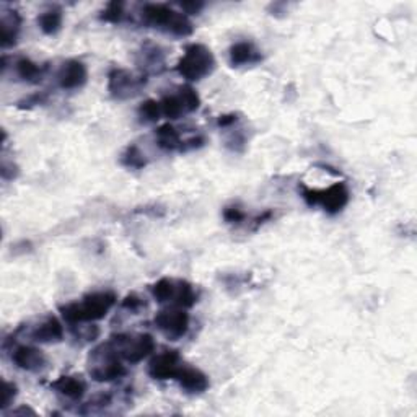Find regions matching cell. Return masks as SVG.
<instances>
[{
	"instance_id": "obj_1",
	"label": "cell",
	"mask_w": 417,
	"mask_h": 417,
	"mask_svg": "<svg viewBox=\"0 0 417 417\" xmlns=\"http://www.w3.org/2000/svg\"><path fill=\"white\" fill-rule=\"evenodd\" d=\"M116 293L110 291L93 292L82 298V302H72L61 307V315L68 325H83L103 320L108 312L115 307Z\"/></svg>"
},
{
	"instance_id": "obj_2",
	"label": "cell",
	"mask_w": 417,
	"mask_h": 417,
	"mask_svg": "<svg viewBox=\"0 0 417 417\" xmlns=\"http://www.w3.org/2000/svg\"><path fill=\"white\" fill-rule=\"evenodd\" d=\"M142 18L150 27L160 28L175 36H189L194 31L189 18L166 3H145L142 7Z\"/></svg>"
},
{
	"instance_id": "obj_3",
	"label": "cell",
	"mask_w": 417,
	"mask_h": 417,
	"mask_svg": "<svg viewBox=\"0 0 417 417\" xmlns=\"http://www.w3.org/2000/svg\"><path fill=\"white\" fill-rule=\"evenodd\" d=\"M215 68V57L204 44L193 43L184 49L183 57L176 64V72L189 82H198L210 75Z\"/></svg>"
},
{
	"instance_id": "obj_4",
	"label": "cell",
	"mask_w": 417,
	"mask_h": 417,
	"mask_svg": "<svg viewBox=\"0 0 417 417\" xmlns=\"http://www.w3.org/2000/svg\"><path fill=\"white\" fill-rule=\"evenodd\" d=\"M90 364V376L95 381H112L126 376L127 369L122 364V359L116 354L110 342L98 346L93 349L88 359Z\"/></svg>"
},
{
	"instance_id": "obj_5",
	"label": "cell",
	"mask_w": 417,
	"mask_h": 417,
	"mask_svg": "<svg viewBox=\"0 0 417 417\" xmlns=\"http://www.w3.org/2000/svg\"><path fill=\"white\" fill-rule=\"evenodd\" d=\"M150 292L159 303H171L173 307L191 308L198 302V293L186 281L163 277L150 287Z\"/></svg>"
},
{
	"instance_id": "obj_6",
	"label": "cell",
	"mask_w": 417,
	"mask_h": 417,
	"mask_svg": "<svg viewBox=\"0 0 417 417\" xmlns=\"http://www.w3.org/2000/svg\"><path fill=\"white\" fill-rule=\"evenodd\" d=\"M110 344L122 360L139 364L155 349V341L150 335H115Z\"/></svg>"
},
{
	"instance_id": "obj_7",
	"label": "cell",
	"mask_w": 417,
	"mask_h": 417,
	"mask_svg": "<svg viewBox=\"0 0 417 417\" xmlns=\"http://www.w3.org/2000/svg\"><path fill=\"white\" fill-rule=\"evenodd\" d=\"M302 198L308 205H321L328 214H337L349 203V189L344 183H336L328 189H310L302 186Z\"/></svg>"
},
{
	"instance_id": "obj_8",
	"label": "cell",
	"mask_w": 417,
	"mask_h": 417,
	"mask_svg": "<svg viewBox=\"0 0 417 417\" xmlns=\"http://www.w3.org/2000/svg\"><path fill=\"white\" fill-rule=\"evenodd\" d=\"M147 83V75H136L126 68H112L108 75V92L116 100L136 96Z\"/></svg>"
},
{
	"instance_id": "obj_9",
	"label": "cell",
	"mask_w": 417,
	"mask_h": 417,
	"mask_svg": "<svg viewBox=\"0 0 417 417\" xmlns=\"http://www.w3.org/2000/svg\"><path fill=\"white\" fill-rule=\"evenodd\" d=\"M155 326L168 337V339H181L189 330V315L184 308L171 307L161 310L154 318Z\"/></svg>"
},
{
	"instance_id": "obj_10",
	"label": "cell",
	"mask_w": 417,
	"mask_h": 417,
	"mask_svg": "<svg viewBox=\"0 0 417 417\" xmlns=\"http://www.w3.org/2000/svg\"><path fill=\"white\" fill-rule=\"evenodd\" d=\"M180 367L181 364L178 351H165L150 360L149 375L155 380H175Z\"/></svg>"
},
{
	"instance_id": "obj_11",
	"label": "cell",
	"mask_w": 417,
	"mask_h": 417,
	"mask_svg": "<svg viewBox=\"0 0 417 417\" xmlns=\"http://www.w3.org/2000/svg\"><path fill=\"white\" fill-rule=\"evenodd\" d=\"M87 66L82 61H75V59L64 62L61 71L57 73L59 87L64 88V90H77V88H82L87 83Z\"/></svg>"
},
{
	"instance_id": "obj_12",
	"label": "cell",
	"mask_w": 417,
	"mask_h": 417,
	"mask_svg": "<svg viewBox=\"0 0 417 417\" xmlns=\"http://www.w3.org/2000/svg\"><path fill=\"white\" fill-rule=\"evenodd\" d=\"M175 380L181 385V388L188 391V393H204L209 388V379L204 372H200L196 367L181 365Z\"/></svg>"
},
{
	"instance_id": "obj_13",
	"label": "cell",
	"mask_w": 417,
	"mask_h": 417,
	"mask_svg": "<svg viewBox=\"0 0 417 417\" xmlns=\"http://www.w3.org/2000/svg\"><path fill=\"white\" fill-rule=\"evenodd\" d=\"M12 360L18 369L27 372H38L46 365V356L39 349H36V347L31 346H18L17 349L13 351Z\"/></svg>"
},
{
	"instance_id": "obj_14",
	"label": "cell",
	"mask_w": 417,
	"mask_h": 417,
	"mask_svg": "<svg viewBox=\"0 0 417 417\" xmlns=\"http://www.w3.org/2000/svg\"><path fill=\"white\" fill-rule=\"evenodd\" d=\"M31 339L43 344H52L64 339V326L56 316L49 315L31 331Z\"/></svg>"
},
{
	"instance_id": "obj_15",
	"label": "cell",
	"mask_w": 417,
	"mask_h": 417,
	"mask_svg": "<svg viewBox=\"0 0 417 417\" xmlns=\"http://www.w3.org/2000/svg\"><path fill=\"white\" fill-rule=\"evenodd\" d=\"M261 52L248 41L237 43L230 47V64H232L233 67L247 66V64H256L261 61Z\"/></svg>"
},
{
	"instance_id": "obj_16",
	"label": "cell",
	"mask_w": 417,
	"mask_h": 417,
	"mask_svg": "<svg viewBox=\"0 0 417 417\" xmlns=\"http://www.w3.org/2000/svg\"><path fill=\"white\" fill-rule=\"evenodd\" d=\"M20 24H22V18H20L18 12L10 10V12H3L2 18H0V29H2V47H10L17 43Z\"/></svg>"
},
{
	"instance_id": "obj_17",
	"label": "cell",
	"mask_w": 417,
	"mask_h": 417,
	"mask_svg": "<svg viewBox=\"0 0 417 417\" xmlns=\"http://www.w3.org/2000/svg\"><path fill=\"white\" fill-rule=\"evenodd\" d=\"M51 388L68 400H80L85 395L87 385L78 376H61V379L52 381Z\"/></svg>"
},
{
	"instance_id": "obj_18",
	"label": "cell",
	"mask_w": 417,
	"mask_h": 417,
	"mask_svg": "<svg viewBox=\"0 0 417 417\" xmlns=\"http://www.w3.org/2000/svg\"><path fill=\"white\" fill-rule=\"evenodd\" d=\"M156 144H159L160 149L173 152V150H181V145H183V140H181L180 132L176 131L175 126L168 124L160 126L156 129Z\"/></svg>"
},
{
	"instance_id": "obj_19",
	"label": "cell",
	"mask_w": 417,
	"mask_h": 417,
	"mask_svg": "<svg viewBox=\"0 0 417 417\" xmlns=\"http://www.w3.org/2000/svg\"><path fill=\"white\" fill-rule=\"evenodd\" d=\"M15 68H17L18 77L22 78V80L33 82V83L41 80L44 71H46V67L38 66L36 62H33L31 59H28V57L18 59L17 64H15Z\"/></svg>"
},
{
	"instance_id": "obj_20",
	"label": "cell",
	"mask_w": 417,
	"mask_h": 417,
	"mask_svg": "<svg viewBox=\"0 0 417 417\" xmlns=\"http://www.w3.org/2000/svg\"><path fill=\"white\" fill-rule=\"evenodd\" d=\"M39 29L44 34H56L62 27V10L49 8L38 17Z\"/></svg>"
},
{
	"instance_id": "obj_21",
	"label": "cell",
	"mask_w": 417,
	"mask_h": 417,
	"mask_svg": "<svg viewBox=\"0 0 417 417\" xmlns=\"http://www.w3.org/2000/svg\"><path fill=\"white\" fill-rule=\"evenodd\" d=\"M160 106H161V112H163V116L168 117V119H180L183 115H188V111H186L184 103H183V100H181L180 93H176V95H166L161 98Z\"/></svg>"
},
{
	"instance_id": "obj_22",
	"label": "cell",
	"mask_w": 417,
	"mask_h": 417,
	"mask_svg": "<svg viewBox=\"0 0 417 417\" xmlns=\"http://www.w3.org/2000/svg\"><path fill=\"white\" fill-rule=\"evenodd\" d=\"M142 64H144L145 68L152 67L154 71L159 72V67H163V54H161L159 46H152V44H147L142 49ZM142 66V68H144Z\"/></svg>"
},
{
	"instance_id": "obj_23",
	"label": "cell",
	"mask_w": 417,
	"mask_h": 417,
	"mask_svg": "<svg viewBox=\"0 0 417 417\" xmlns=\"http://www.w3.org/2000/svg\"><path fill=\"white\" fill-rule=\"evenodd\" d=\"M144 154L139 150V147L137 145H129L126 149L124 154H122L121 156V161L122 165L127 166V168H136V170H140L144 168V166L147 165V161L144 159Z\"/></svg>"
},
{
	"instance_id": "obj_24",
	"label": "cell",
	"mask_w": 417,
	"mask_h": 417,
	"mask_svg": "<svg viewBox=\"0 0 417 417\" xmlns=\"http://www.w3.org/2000/svg\"><path fill=\"white\" fill-rule=\"evenodd\" d=\"M137 112H139V117L144 122H156L161 116H163V112H161L160 101H156V100H145L139 106V111Z\"/></svg>"
},
{
	"instance_id": "obj_25",
	"label": "cell",
	"mask_w": 417,
	"mask_h": 417,
	"mask_svg": "<svg viewBox=\"0 0 417 417\" xmlns=\"http://www.w3.org/2000/svg\"><path fill=\"white\" fill-rule=\"evenodd\" d=\"M178 93L181 96V100L184 103V108L188 112H194L196 110H199L200 106V98L198 93H196L194 88L191 87H180Z\"/></svg>"
},
{
	"instance_id": "obj_26",
	"label": "cell",
	"mask_w": 417,
	"mask_h": 417,
	"mask_svg": "<svg viewBox=\"0 0 417 417\" xmlns=\"http://www.w3.org/2000/svg\"><path fill=\"white\" fill-rule=\"evenodd\" d=\"M122 13H124V3L112 0L106 5V8L103 10L101 20H105L108 23H119L122 20Z\"/></svg>"
},
{
	"instance_id": "obj_27",
	"label": "cell",
	"mask_w": 417,
	"mask_h": 417,
	"mask_svg": "<svg viewBox=\"0 0 417 417\" xmlns=\"http://www.w3.org/2000/svg\"><path fill=\"white\" fill-rule=\"evenodd\" d=\"M15 396H17V386H15L13 383H8V381H3L2 404H0V409H7L8 406L13 403Z\"/></svg>"
},
{
	"instance_id": "obj_28",
	"label": "cell",
	"mask_w": 417,
	"mask_h": 417,
	"mask_svg": "<svg viewBox=\"0 0 417 417\" xmlns=\"http://www.w3.org/2000/svg\"><path fill=\"white\" fill-rule=\"evenodd\" d=\"M224 219L227 220L228 224H242L244 220V212L237 205H232V207L224 209Z\"/></svg>"
},
{
	"instance_id": "obj_29",
	"label": "cell",
	"mask_w": 417,
	"mask_h": 417,
	"mask_svg": "<svg viewBox=\"0 0 417 417\" xmlns=\"http://www.w3.org/2000/svg\"><path fill=\"white\" fill-rule=\"evenodd\" d=\"M121 307L126 308V310H131V312H139L142 307H145V302L142 300L140 297H137L136 293H131V295H127L124 300H122Z\"/></svg>"
},
{
	"instance_id": "obj_30",
	"label": "cell",
	"mask_w": 417,
	"mask_h": 417,
	"mask_svg": "<svg viewBox=\"0 0 417 417\" xmlns=\"http://www.w3.org/2000/svg\"><path fill=\"white\" fill-rule=\"evenodd\" d=\"M181 8H183L186 13L194 15V13H199L200 10L204 8V3L203 2H183L181 3Z\"/></svg>"
},
{
	"instance_id": "obj_31",
	"label": "cell",
	"mask_w": 417,
	"mask_h": 417,
	"mask_svg": "<svg viewBox=\"0 0 417 417\" xmlns=\"http://www.w3.org/2000/svg\"><path fill=\"white\" fill-rule=\"evenodd\" d=\"M46 101V95H39V93H36V95L29 96L27 98V100L20 103V106L24 108V106H33V105H41V103Z\"/></svg>"
},
{
	"instance_id": "obj_32",
	"label": "cell",
	"mask_w": 417,
	"mask_h": 417,
	"mask_svg": "<svg viewBox=\"0 0 417 417\" xmlns=\"http://www.w3.org/2000/svg\"><path fill=\"white\" fill-rule=\"evenodd\" d=\"M238 121V116L237 115H224V116H220L219 117V126L220 127H228V126H232V124H235V122Z\"/></svg>"
}]
</instances>
